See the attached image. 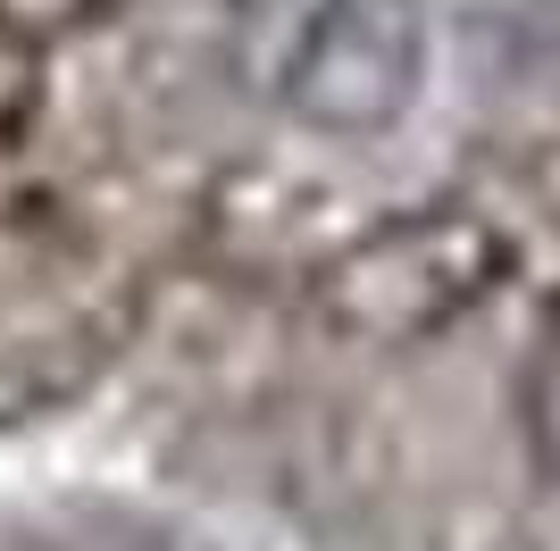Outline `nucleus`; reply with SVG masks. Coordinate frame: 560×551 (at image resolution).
<instances>
[{
    "label": "nucleus",
    "mask_w": 560,
    "mask_h": 551,
    "mask_svg": "<svg viewBox=\"0 0 560 551\" xmlns=\"http://www.w3.org/2000/svg\"><path fill=\"white\" fill-rule=\"evenodd\" d=\"M427 84L419 0H318L284 50V109L310 134L369 142L410 117Z\"/></svg>",
    "instance_id": "nucleus-2"
},
{
    "label": "nucleus",
    "mask_w": 560,
    "mask_h": 551,
    "mask_svg": "<svg viewBox=\"0 0 560 551\" xmlns=\"http://www.w3.org/2000/svg\"><path fill=\"white\" fill-rule=\"evenodd\" d=\"M527 443H536V459L560 477V318H552V335H544L536 367H527Z\"/></svg>",
    "instance_id": "nucleus-3"
},
{
    "label": "nucleus",
    "mask_w": 560,
    "mask_h": 551,
    "mask_svg": "<svg viewBox=\"0 0 560 551\" xmlns=\"http://www.w3.org/2000/svg\"><path fill=\"white\" fill-rule=\"evenodd\" d=\"M502 276V234L477 209H410L327 268V318L351 343H427Z\"/></svg>",
    "instance_id": "nucleus-1"
}]
</instances>
